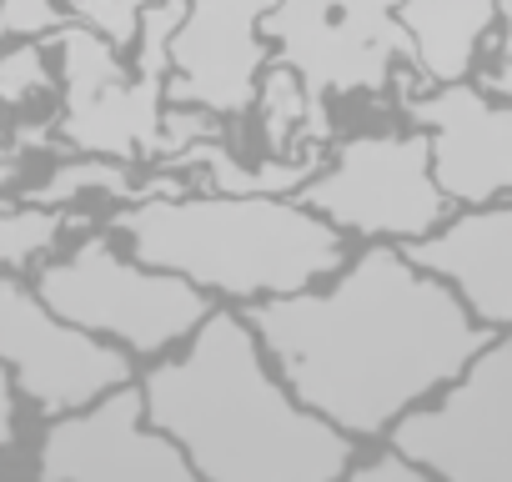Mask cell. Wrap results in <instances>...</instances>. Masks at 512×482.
<instances>
[{"label": "cell", "mask_w": 512, "mask_h": 482, "mask_svg": "<svg viewBox=\"0 0 512 482\" xmlns=\"http://www.w3.org/2000/svg\"><path fill=\"white\" fill-rule=\"evenodd\" d=\"M241 317L287 392L362 447L492 337L397 241H357L322 282L246 302Z\"/></svg>", "instance_id": "1"}, {"label": "cell", "mask_w": 512, "mask_h": 482, "mask_svg": "<svg viewBox=\"0 0 512 482\" xmlns=\"http://www.w3.org/2000/svg\"><path fill=\"white\" fill-rule=\"evenodd\" d=\"M146 422L201 482H337L362 447L302 407L241 307L216 302L186 342L136 367Z\"/></svg>", "instance_id": "2"}, {"label": "cell", "mask_w": 512, "mask_h": 482, "mask_svg": "<svg viewBox=\"0 0 512 482\" xmlns=\"http://www.w3.org/2000/svg\"><path fill=\"white\" fill-rule=\"evenodd\" d=\"M111 236L211 302H262L322 282L357 241L297 196H151L111 216Z\"/></svg>", "instance_id": "3"}, {"label": "cell", "mask_w": 512, "mask_h": 482, "mask_svg": "<svg viewBox=\"0 0 512 482\" xmlns=\"http://www.w3.org/2000/svg\"><path fill=\"white\" fill-rule=\"evenodd\" d=\"M31 287L56 317L131 352L136 367L186 342L191 327L216 307L186 277L136 262L111 236H86L51 262L41 257Z\"/></svg>", "instance_id": "4"}, {"label": "cell", "mask_w": 512, "mask_h": 482, "mask_svg": "<svg viewBox=\"0 0 512 482\" xmlns=\"http://www.w3.org/2000/svg\"><path fill=\"white\" fill-rule=\"evenodd\" d=\"M437 482H512V332H492L457 377L382 432Z\"/></svg>", "instance_id": "5"}, {"label": "cell", "mask_w": 512, "mask_h": 482, "mask_svg": "<svg viewBox=\"0 0 512 482\" xmlns=\"http://www.w3.org/2000/svg\"><path fill=\"white\" fill-rule=\"evenodd\" d=\"M302 206L327 216L352 241H407L432 231L452 201L427 166V131L352 136L337 161L297 191Z\"/></svg>", "instance_id": "6"}, {"label": "cell", "mask_w": 512, "mask_h": 482, "mask_svg": "<svg viewBox=\"0 0 512 482\" xmlns=\"http://www.w3.org/2000/svg\"><path fill=\"white\" fill-rule=\"evenodd\" d=\"M0 367L41 417L71 412L136 377V357L56 317L26 272H0Z\"/></svg>", "instance_id": "7"}, {"label": "cell", "mask_w": 512, "mask_h": 482, "mask_svg": "<svg viewBox=\"0 0 512 482\" xmlns=\"http://www.w3.org/2000/svg\"><path fill=\"white\" fill-rule=\"evenodd\" d=\"M36 472L51 482H191L176 442L146 422L136 377L106 387L71 412L46 417Z\"/></svg>", "instance_id": "8"}, {"label": "cell", "mask_w": 512, "mask_h": 482, "mask_svg": "<svg viewBox=\"0 0 512 482\" xmlns=\"http://www.w3.org/2000/svg\"><path fill=\"white\" fill-rule=\"evenodd\" d=\"M412 126L427 131V166L452 206L512 196V106L502 96L447 81L412 106Z\"/></svg>", "instance_id": "9"}, {"label": "cell", "mask_w": 512, "mask_h": 482, "mask_svg": "<svg viewBox=\"0 0 512 482\" xmlns=\"http://www.w3.org/2000/svg\"><path fill=\"white\" fill-rule=\"evenodd\" d=\"M397 252L432 272L482 327L512 332V201L452 206L432 231L397 241Z\"/></svg>", "instance_id": "10"}, {"label": "cell", "mask_w": 512, "mask_h": 482, "mask_svg": "<svg viewBox=\"0 0 512 482\" xmlns=\"http://www.w3.org/2000/svg\"><path fill=\"white\" fill-rule=\"evenodd\" d=\"M56 236H61V211L0 201V272H26L31 262L51 257Z\"/></svg>", "instance_id": "11"}, {"label": "cell", "mask_w": 512, "mask_h": 482, "mask_svg": "<svg viewBox=\"0 0 512 482\" xmlns=\"http://www.w3.org/2000/svg\"><path fill=\"white\" fill-rule=\"evenodd\" d=\"M367 447H377V452H372V457H362V447H357V452H352V462L342 467V477H352V482H432V477H427L412 457H402L392 442H382V437H377V442H367Z\"/></svg>", "instance_id": "12"}, {"label": "cell", "mask_w": 512, "mask_h": 482, "mask_svg": "<svg viewBox=\"0 0 512 482\" xmlns=\"http://www.w3.org/2000/svg\"><path fill=\"white\" fill-rule=\"evenodd\" d=\"M21 392H16V382H11V372L0 367V452H11L16 447V427H21Z\"/></svg>", "instance_id": "13"}]
</instances>
